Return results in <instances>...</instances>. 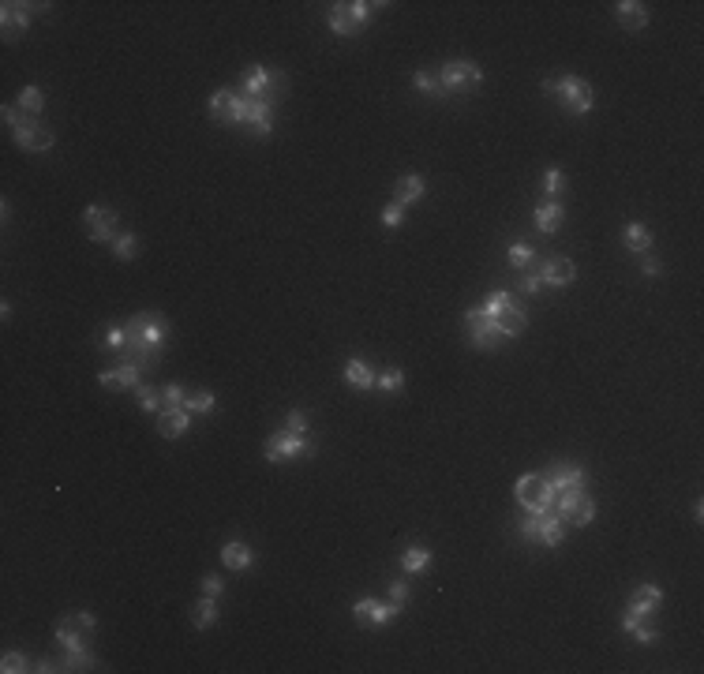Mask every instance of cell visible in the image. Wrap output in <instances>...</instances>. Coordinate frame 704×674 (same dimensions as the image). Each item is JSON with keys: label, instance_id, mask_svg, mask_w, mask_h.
I'll return each mask as SVG.
<instances>
[{"label": "cell", "instance_id": "cell-1", "mask_svg": "<svg viewBox=\"0 0 704 674\" xmlns=\"http://www.w3.org/2000/svg\"><path fill=\"white\" fill-rule=\"evenodd\" d=\"M543 90L547 94H558L562 98V105L569 113H592V105H595V98H592V87L584 79H577V75H562V79H547L543 82Z\"/></svg>", "mask_w": 704, "mask_h": 674}, {"label": "cell", "instance_id": "cell-2", "mask_svg": "<svg viewBox=\"0 0 704 674\" xmlns=\"http://www.w3.org/2000/svg\"><path fill=\"white\" fill-rule=\"evenodd\" d=\"M517 502H521L529 513H551L555 491L547 487L543 476H521V480H517Z\"/></svg>", "mask_w": 704, "mask_h": 674}, {"label": "cell", "instance_id": "cell-3", "mask_svg": "<svg viewBox=\"0 0 704 674\" xmlns=\"http://www.w3.org/2000/svg\"><path fill=\"white\" fill-rule=\"evenodd\" d=\"M483 72L469 61H453L446 68H438V82H443V94H464L472 87H480Z\"/></svg>", "mask_w": 704, "mask_h": 674}, {"label": "cell", "instance_id": "cell-4", "mask_svg": "<svg viewBox=\"0 0 704 674\" xmlns=\"http://www.w3.org/2000/svg\"><path fill=\"white\" fill-rule=\"evenodd\" d=\"M285 90V75L273 72V68H252L244 75V98H266L273 101Z\"/></svg>", "mask_w": 704, "mask_h": 674}, {"label": "cell", "instance_id": "cell-5", "mask_svg": "<svg viewBox=\"0 0 704 674\" xmlns=\"http://www.w3.org/2000/svg\"><path fill=\"white\" fill-rule=\"evenodd\" d=\"M304 454H311V442L296 431L270 435V442H266V461H292V457H304Z\"/></svg>", "mask_w": 704, "mask_h": 674}, {"label": "cell", "instance_id": "cell-6", "mask_svg": "<svg viewBox=\"0 0 704 674\" xmlns=\"http://www.w3.org/2000/svg\"><path fill=\"white\" fill-rule=\"evenodd\" d=\"M464 323H469V330H472V345H480V349H495L498 341H506V334L498 330V323H495V318H487L480 307L464 315Z\"/></svg>", "mask_w": 704, "mask_h": 674}, {"label": "cell", "instance_id": "cell-7", "mask_svg": "<svg viewBox=\"0 0 704 674\" xmlns=\"http://www.w3.org/2000/svg\"><path fill=\"white\" fill-rule=\"evenodd\" d=\"M352 614H356V618H360L364 625H386L390 618H397V614H401V603H383V599H371V596H367V599H360V603H352Z\"/></svg>", "mask_w": 704, "mask_h": 674}, {"label": "cell", "instance_id": "cell-8", "mask_svg": "<svg viewBox=\"0 0 704 674\" xmlns=\"http://www.w3.org/2000/svg\"><path fill=\"white\" fill-rule=\"evenodd\" d=\"M82 221H87V229H90V240H98V244H113L116 210H109V206H87V210H82Z\"/></svg>", "mask_w": 704, "mask_h": 674}, {"label": "cell", "instance_id": "cell-9", "mask_svg": "<svg viewBox=\"0 0 704 674\" xmlns=\"http://www.w3.org/2000/svg\"><path fill=\"white\" fill-rule=\"evenodd\" d=\"M53 127H45V124H38V120H19L16 124V143L23 146V150H49L53 146Z\"/></svg>", "mask_w": 704, "mask_h": 674}, {"label": "cell", "instance_id": "cell-10", "mask_svg": "<svg viewBox=\"0 0 704 674\" xmlns=\"http://www.w3.org/2000/svg\"><path fill=\"white\" fill-rule=\"evenodd\" d=\"M536 274H540V281H543V285L562 289V285H569V281L577 277V266L569 263V258H543V263L536 266Z\"/></svg>", "mask_w": 704, "mask_h": 674}, {"label": "cell", "instance_id": "cell-11", "mask_svg": "<svg viewBox=\"0 0 704 674\" xmlns=\"http://www.w3.org/2000/svg\"><path fill=\"white\" fill-rule=\"evenodd\" d=\"M543 480H547L551 491H574V487L581 491L584 487V472L577 465H555V468L543 472Z\"/></svg>", "mask_w": 704, "mask_h": 674}, {"label": "cell", "instance_id": "cell-12", "mask_svg": "<svg viewBox=\"0 0 704 674\" xmlns=\"http://www.w3.org/2000/svg\"><path fill=\"white\" fill-rule=\"evenodd\" d=\"M270 109H273V101H266V98H247L244 124H252L255 135H270Z\"/></svg>", "mask_w": 704, "mask_h": 674}, {"label": "cell", "instance_id": "cell-13", "mask_svg": "<svg viewBox=\"0 0 704 674\" xmlns=\"http://www.w3.org/2000/svg\"><path fill=\"white\" fill-rule=\"evenodd\" d=\"M23 8H27V4H4V8H0V27H4V38H19V34L30 27V15Z\"/></svg>", "mask_w": 704, "mask_h": 674}, {"label": "cell", "instance_id": "cell-14", "mask_svg": "<svg viewBox=\"0 0 704 674\" xmlns=\"http://www.w3.org/2000/svg\"><path fill=\"white\" fill-rule=\"evenodd\" d=\"M660 603H663V592L655 585H641L637 592H634V599H629V611H637L641 618L644 614H655L660 611Z\"/></svg>", "mask_w": 704, "mask_h": 674}, {"label": "cell", "instance_id": "cell-15", "mask_svg": "<svg viewBox=\"0 0 704 674\" xmlns=\"http://www.w3.org/2000/svg\"><path fill=\"white\" fill-rule=\"evenodd\" d=\"M187 416H192L187 408H165L161 420H158V431L165 435V439H180V435L187 431Z\"/></svg>", "mask_w": 704, "mask_h": 674}, {"label": "cell", "instance_id": "cell-16", "mask_svg": "<svg viewBox=\"0 0 704 674\" xmlns=\"http://www.w3.org/2000/svg\"><path fill=\"white\" fill-rule=\"evenodd\" d=\"M615 15L629 30H641L644 23H648V11H644V4H637V0H622V4H615Z\"/></svg>", "mask_w": 704, "mask_h": 674}, {"label": "cell", "instance_id": "cell-17", "mask_svg": "<svg viewBox=\"0 0 704 674\" xmlns=\"http://www.w3.org/2000/svg\"><path fill=\"white\" fill-rule=\"evenodd\" d=\"M424 195V176H401L397 187H393V203L397 206H409Z\"/></svg>", "mask_w": 704, "mask_h": 674}, {"label": "cell", "instance_id": "cell-18", "mask_svg": "<svg viewBox=\"0 0 704 674\" xmlns=\"http://www.w3.org/2000/svg\"><path fill=\"white\" fill-rule=\"evenodd\" d=\"M221 562L229 566V570H247V566H252V547L240 543V539L225 543V547H221Z\"/></svg>", "mask_w": 704, "mask_h": 674}, {"label": "cell", "instance_id": "cell-19", "mask_svg": "<svg viewBox=\"0 0 704 674\" xmlns=\"http://www.w3.org/2000/svg\"><path fill=\"white\" fill-rule=\"evenodd\" d=\"M562 536H566L562 517H558V513H543V517H540V532H536V539H543L547 547H558V543H562Z\"/></svg>", "mask_w": 704, "mask_h": 674}, {"label": "cell", "instance_id": "cell-20", "mask_svg": "<svg viewBox=\"0 0 704 674\" xmlns=\"http://www.w3.org/2000/svg\"><path fill=\"white\" fill-rule=\"evenodd\" d=\"M345 382L356 386V389H371L375 386V371L367 368L364 360H349L345 363Z\"/></svg>", "mask_w": 704, "mask_h": 674}, {"label": "cell", "instance_id": "cell-21", "mask_svg": "<svg viewBox=\"0 0 704 674\" xmlns=\"http://www.w3.org/2000/svg\"><path fill=\"white\" fill-rule=\"evenodd\" d=\"M330 30L333 34H356V30H360V23L352 19L349 4H333L330 8Z\"/></svg>", "mask_w": 704, "mask_h": 674}, {"label": "cell", "instance_id": "cell-22", "mask_svg": "<svg viewBox=\"0 0 704 674\" xmlns=\"http://www.w3.org/2000/svg\"><path fill=\"white\" fill-rule=\"evenodd\" d=\"M56 641H61V644L68 648V652H79L87 637H82V630H79V622H75V618H64L61 625H56Z\"/></svg>", "mask_w": 704, "mask_h": 674}, {"label": "cell", "instance_id": "cell-23", "mask_svg": "<svg viewBox=\"0 0 704 674\" xmlns=\"http://www.w3.org/2000/svg\"><path fill=\"white\" fill-rule=\"evenodd\" d=\"M536 225H540V232H558V225H562V206L558 203H543V206H536Z\"/></svg>", "mask_w": 704, "mask_h": 674}, {"label": "cell", "instance_id": "cell-24", "mask_svg": "<svg viewBox=\"0 0 704 674\" xmlns=\"http://www.w3.org/2000/svg\"><path fill=\"white\" fill-rule=\"evenodd\" d=\"M626 247L629 251H637V255H644L652 247V232H648V225H641V221H634L626 229Z\"/></svg>", "mask_w": 704, "mask_h": 674}, {"label": "cell", "instance_id": "cell-25", "mask_svg": "<svg viewBox=\"0 0 704 674\" xmlns=\"http://www.w3.org/2000/svg\"><path fill=\"white\" fill-rule=\"evenodd\" d=\"M495 323H498V330H502L506 337H517L521 330H524V311H521L517 304H513V307H506V311L495 318Z\"/></svg>", "mask_w": 704, "mask_h": 674}, {"label": "cell", "instance_id": "cell-26", "mask_svg": "<svg viewBox=\"0 0 704 674\" xmlns=\"http://www.w3.org/2000/svg\"><path fill=\"white\" fill-rule=\"evenodd\" d=\"M210 113H214V120L229 124V113H233V90H229V87L214 90V98H210Z\"/></svg>", "mask_w": 704, "mask_h": 674}, {"label": "cell", "instance_id": "cell-27", "mask_svg": "<svg viewBox=\"0 0 704 674\" xmlns=\"http://www.w3.org/2000/svg\"><path fill=\"white\" fill-rule=\"evenodd\" d=\"M427 562H431V551L427 547H409L401 554V570L405 573H420V570H427Z\"/></svg>", "mask_w": 704, "mask_h": 674}, {"label": "cell", "instance_id": "cell-28", "mask_svg": "<svg viewBox=\"0 0 704 674\" xmlns=\"http://www.w3.org/2000/svg\"><path fill=\"white\" fill-rule=\"evenodd\" d=\"M192 622L199 625V630L214 625V622H218V603H214L210 596H206V599H199V603H195V611H192Z\"/></svg>", "mask_w": 704, "mask_h": 674}, {"label": "cell", "instance_id": "cell-29", "mask_svg": "<svg viewBox=\"0 0 704 674\" xmlns=\"http://www.w3.org/2000/svg\"><path fill=\"white\" fill-rule=\"evenodd\" d=\"M581 499H584V491H577V487H574V491H555V502H551V506L558 510V517H569V513L577 510Z\"/></svg>", "mask_w": 704, "mask_h": 674}, {"label": "cell", "instance_id": "cell-30", "mask_svg": "<svg viewBox=\"0 0 704 674\" xmlns=\"http://www.w3.org/2000/svg\"><path fill=\"white\" fill-rule=\"evenodd\" d=\"M513 304H517V300H513L510 292H491V297H487V304L480 307V311H483L487 318H498V315H502L506 307H513Z\"/></svg>", "mask_w": 704, "mask_h": 674}, {"label": "cell", "instance_id": "cell-31", "mask_svg": "<svg viewBox=\"0 0 704 674\" xmlns=\"http://www.w3.org/2000/svg\"><path fill=\"white\" fill-rule=\"evenodd\" d=\"M56 667L61 670H87V667H94V656L87 652V648H79V652H68Z\"/></svg>", "mask_w": 704, "mask_h": 674}, {"label": "cell", "instance_id": "cell-32", "mask_svg": "<svg viewBox=\"0 0 704 674\" xmlns=\"http://www.w3.org/2000/svg\"><path fill=\"white\" fill-rule=\"evenodd\" d=\"M42 105H45V94H42L38 87H23V90H19V109L42 113Z\"/></svg>", "mask_w": 704, "mask_h": 674}, {"label": "cell", "instance_id": "cell-33", "mask_svg": "<svg viewBox=\"0 0 704 674\" xmlns=\"http://www.w3.org/2000/svg\"><path fill=\"white\" fill-rule=\"evenodd\" d=\"M184 408L187 412H210L214 408V394H210V389H195V394L184 397Z\"/></svg>", "mask_w": 704, "mask_h": 674}, {"label": "cell", "instance_id": "cell-34", "mask_svg": "<svg viewBox=\"0 0 704 674\" xmlns=\"http://www.w3.org/2000/svg\"><path fill=\"white\" fill-rule=\"evenodd\" d=\"M135 251H139V240L131 232H124V236H116V240H113V255L116 258H135Z\"/></svg>", "mask_w": 704, "mask_h": 674}, {"label": "cell", "instance_id": "cell-35", "mask_svg": "<svg viewBox=\"0 0 704 674\" xmlns=\"http://www.w3.org/2000/svg\"><path fill=\"white\" fill-rule=\"evenodd\" d=\"M532 258H536V251H532V247H529V244H524V240H517V244H513V247H510V263H513V266H517V270H524V266H532Z\"/></svg>", "mask_w": 704, "mask_h": 674}, {"label": "cell", "instance_id": "cell-36", "mask_svg": "<svg viewBox=\"0 0 704 674\" xmlns=\"http://www.w3.org/2000/svg\"><path fill=\"white\" fill-rule=\"evenodd\" d=\"M116 386L139 389V363H135V360H128V363H121V368H116Z\"/></svg>", "mask_w": 704, "mask_h": 674}, {"label": "cell", "instance_id": "cell-37", "mask_svg": "<svg viewBox=\"0 0 704 674\" xmlns=\"http://www.w3.org/2000/svg\"><path fill=\"white\" fill-rule=\"evenodd\" d=\"M569 517H574V525H577V528L592 525V521H595V502H592V499H581V502H577V510L569 513Z\"/></svg>", "mask_w": 704, "mask_h": 674}, {"label": "cell", "instance_id": "cell-38", "mask_svg": "<svg viewBox=\"0 0 704 674\" xmlns=\"http://www.w3.org/2000/svg\"><path fill=\"white\" fill-rule=\"evenodd\" d=\"M416 90L424 94H443V82H438V72H416Z\"/></svg>", "mask_w": 704, "mask_h": 674}, {"label": "cell", "instance_id": "cell-39", "mask_svg": "<svg viewBox=\"0 0 704 674\" xmlns=\"http://www.w3.org/2000/svg\"><path fill=\"white\" fill-rule=\"evenodd\" d=\"M135 401H139V408H158L161 405V389H154V386H139L135 389Z\"/></svg>", "mask_w": 704, "mask_h": 674}, {"label": "cell", "instance_id": "cell-40", "mask_svg": "<svg viewBox=\"0 0 704 674\" xmlns=\"http://www.w3.org/2000/svg\"><path fill=\"white\" fill-rule=\"evenodd\" d=\"M375 386H378V389H386V394H393V389H401V386H405V375H401L397 368H386L383 378H375Z\"/></svg>", "mask_w": 704, "mask_h": 674}, {"label": "cell", "instance_id": "cell-41", "mask_svg": "<svg viewBox=\"0 0 704 674\" xmlns=\"http://www.w3.org/2000/svg\"><path fill=\"white\" fill-rule=\"evenodd\" d=\"M184 386H176V382H169L161 389V401H165V408H184Z\"/></svg>", "mask_w": 704, "mask_h": 674}, {"label": "cell", "instance_id": "cell-42", "mask_svg": "<svg viewBox=\"0 0 704 674\" xmlns=\"http://www.w3.org/2000/svg\"><path fill=\"white\" fill-rule=\"evenodd\" d=\"M517 289L524 292V297H536V292L543 289V281H540V274H536V270H529V274H524V277L517 281Z\"/></svg>", "mask_w": 704, "mask_h": 674}, {"label": "cell", "instance_id": "cell-43", "mask_svg": "<svg viewBox=\"0 0 704 674\" xmlns=\"http://www.w3.org/2000/svg\"><path fill=\"white\" fill-rule=\"evenodd\" d=\"M105 345L109 349H128V330L124 326H109L105 330Z\"/></svg>", "mask_w": 704, "mask_h": 674}, {"label": "cell", "instance_id": "cell-44", "mask_svg": "<svg viewBox=\"0 0 704 674\" xmlns=\"http://www.w3.org/2000/svg\"><path fill=\"white\" fill-rule=\"evenodd\" d=\"M0 670H4V674H19V670H27V656L8 652V656H4V663H0Z\"/></svg>", "mask_w": 704, "mask_h": 674}, {"label": "cell", "instance_id": "cell-45", "mask_svg": "<svg viewBox=\"0 0 704 674\" xmlns=\"http://www.w3.org/2000/svg\"><path fill=\"white\" fill-rule=\"evenodd\" d=\"M562 184L566 180H562V173H558V169H547L543 173V192L547 195H558V192H562Z\"/></svg>", "mask_w": 704, "mask_h": 674}, {"label": "cell", "instance_id": "cell-46", "mask_svg": "<svg viewBox=\"0 0 704 674\" xmlns=\"http://www.w3.org/2000/svg\"><path fill=\"white\" fill-rule=\"evenodd\" d=\"M405 221V206H397V203H390L386 210H383V225L386 229H397V225Z\"/></svg>", "mask_w": 704, "mask_h": 674}, {"label": "cell", "instance_id": "cell-47", "mask_svg": "<svg viewBox=\"0 0 704 674\" xmlns=\"http://www.w3.org/2000/svg\"><path fill=\"white\" fill-rule=\"evenodd\" d=\"M540 517H543V513H529V517L521 521V536H524V539H536V532H540Z\"/></svg>", "mask_w": 704, "mask_h": 674}, {"label": "cell", "instance_id": "cell-48", "mask_svg": "<svg viewBox=\"0 0 704 674\" xmlns=\"http://www.w3.org/2000/svg\"><path fill=\"white\" fill-rule=\"evenodd\" d=\"M371 8H378V4H364V0H352V4H349V11H352V19H356V23H360V27H364V23H367V15H371Z\"/></svg>", "mask_w": 704, "mask_h": 674}, {"label": "cell", "instance_id": "cell-49", "mask_svg": "<svg viewBox=\"0 0 704 674\" xmlns=\"http://www.w3.org/2000/svg\"><path fill=\"white\" fill-rule=\"evenodd\" d=\"M221 588H225L221 577H214V573H210V577H202V592H206L210 599H218V596H221Z\"/></svg>", "mask_w": 704, "mask_h": 674}, {"label": "cell", "instance_id": "cell-50", "mask_svg": "<svg viewBox=\"0 0 704 674\" xmlns=\"http://www.w3.org/2000/svg\"><path fill=\"white\" fill-rule=\"evenodd\" d=\"M629 633H634L641 644H655V641H660V633H655V630H648V625H634Z\"/></svg>", "mask_w": 704, "mask_h": 674}, {"label": "cell", "instance_id": "cell-51", "mask_svg": "<svg viewBox=\"0 0 704 674\" xmlns=\"http://www.w3.org/2000/svg\"><path fill=\"white\" fill-rule=\"evenodd\" d=\"M390 599L405 607V599H409V581H393V585H390Z\"/></svg>", "mask_w": 704, "mask_h": 674}, {"label": "cell", "instance_id": "cell-52", "mask_svg": "<svg viewBox=\"0 0 704 674\" xmlns=\"http://www.w3.org/2000/svg\"><path fill=\"white\" fill-rule=\"evenodd\" d=\"M289 431H296V435L307 431V416H304V412H289Z\"/></svg>", "mask_w": 704, "mask_h": 674}, {"label": "cell", "instance_id": "cell-53", "mask_svg": "<svg viewBox=\"0 0 704 674\" xmlns=\"http://www.w3.org/2000/svg\"><path fill=\"white\" fill-rule=\"evenodd\" d=\"M641 274H644V277H660V263H655V258H644V263H641Z\"/></svg>", "mask_w": 704, "mask_h": 674}, {"label": "cell", "instance_id": "cell-54", "mask_svg": "<svg viewBox=\"0 0 704 674\" xmlns=\"http://www.w3.org/2000/svg\"><path fill=\"white\" fill-rule=\"evenodd\" d=\"M75 622H79V630H82V633H90V630H94V614H87V611L75 614Z\"/></svg>", "mask_w": 704, "mask_h": 674}, {"label": "cell", "instance_id": "cell-55", "mask_svg": "<svg viewBox=\"0 0 704 674\" xmlns=\"http://www.w3.org/2000/svg\"><path fill=\"white\" fill-rule=\"evenodd\" d=\"M0 116H4V124H11V127H16V124H19V113H16V109H11V105H4V113H0Z\"/></svg>", "mask_w": 704, "mask_h": 674}, {"label": "cell", "instance_id": "cell-56", "mask_svg": "<svg viewBox=\"0 0 704 674\" xmlns=\"http://www.w3.org/2000/svg\"><path fill=\"white\" fill-rule=\"evenodd\" d=\"M98 382H101V386H116V371H101Z\"/></svg>", "mask_w": 704, "mask_h": 674}]
</instances>
